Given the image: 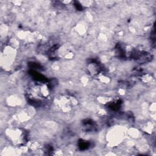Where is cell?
Instances as JSON below:
<instances>
[{"label":"cell","instance_id":"obj_1","mask_svg":"<svg viewBox=\"0 0 156 156\" xmlns=\"http://www.w3.org/2000/svg\"><path fill=\"white\" fill-rule=\"evenodd\" d=\"M8 135L15 144H21L23 142L22 140L24 139V135L20 130H12L9 133Z\"/></svg>","mask_w":156,"mask_h":156}]
</instances>
